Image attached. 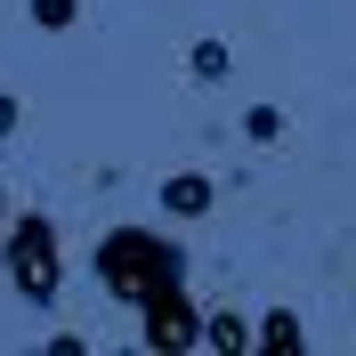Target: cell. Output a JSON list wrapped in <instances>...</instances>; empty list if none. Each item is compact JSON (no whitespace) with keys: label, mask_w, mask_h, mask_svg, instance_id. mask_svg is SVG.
Instances as JSON below:
<instances>
[{"label":"cell","mask_w":356,"mask_h":356,"mask_svg":"<svg viewBox=\"0 0 356 356\" xmlns=\"http://www.w3.org/2000/svg\"><path fill=\"white\" fill-rule=\"evenodd\" d=\"M97 267H106V284L130 291V300H162V291H178V251H162L154 235H113V243L97 251Z\"/></svg>","instance_id":"obj_1"},{"label":"cell","mask_w":356,"mask_h":356,"mask_svg":"<svg viewBox=\"0 0 356 356\" xmlns=\"http://www.w3.org/2000/svg\"><path fill=\"white\" fill-rule=\"evenodd\" d=\"M49 251H57V243H49V227L24 219L17 243H8V267H17V291H24V300H49V291H57V259H49Z\"/></svg>","instance_id":"obj_2"},{"label":"cell","mask_w":356,"mask_h":356,"mask_svg":"<svg viewBox=\"0 0 356 356\" xmlns=\"http://www.w3.org/2000/svg\"><path fill=\"white\" fill-rule=\"evenodd\" d=\"M162 202H170V211H202L211 186H202V178H170V195H162Z\"/></svg>","instance_id":"obj_3"},{"label":"cell","mask_w":356,"mask_h":356,"mask_svg":"<svg viewBox=\"0 0 356 356\" xmlns=\"http://www.w3.org/2000/svg\"><path fill=\"white\" fill-rule=\"evenodd\" d=\"M243 130L267 146V138H284V113H275V106H251V122H243Z\"/></svg>","instance_id":"obj_4"},{"label":"cell","mask_w":356,"mask_h":356,"mask_svg":"<svg viewBox=\"0 0 356 356\" xmlns=\"http://www.w3.org/2000/svg\"><path fill=\"white\" fill-rule=\"evenodd\" d=\"M73 17V0H41V24H65Z\"/></svg>","instance_id":"obj_5"},{"label":"cell","mask_w":356,"mask_h":356,"mask_svg":"<svg viewBox=\"0 0 356 356\" xmlns=\"http://www.w3.org/2000/svg\"><path fill=\"white\" fill-rule=\"evenodd\" d=\"M8 122H17V106H8V97H0V130H8Z\"/></svg>","instance_id":"obj_6"}]
</instances>
